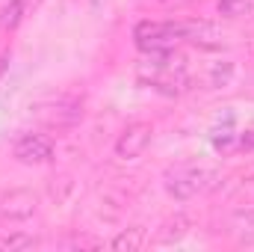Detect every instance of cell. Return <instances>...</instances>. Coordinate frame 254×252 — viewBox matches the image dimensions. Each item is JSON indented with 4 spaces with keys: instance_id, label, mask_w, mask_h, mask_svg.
I'll return each instance as SVG.
<instances>
[{
    "instance_id": "7",
    "label": "cell",
    "mask_w": 254,
    "mask_h": 252,
    "mask_svg": "<svg viewBox=\"0 0 254 252\" xmlns=\"http://www.w3.org/2000/svg\"><path fill=\"white\" fill-rule=\"evenodd\" d=\"M42 0H9L0 12V33H12L21 27V21L27 15H33V9L39 6Z\"/></svg>"
},
{
    "instance_id": "1",
    "label": "cell",
    "mask_w": 254,
    "mask_h": 252,
    "mask_svg": "<svg viewBox=\"0 0 254 252\" xmlns=\"http://www.w3.org/2000/svg\"><path fill=\"white\" fill-rule=\"evenodd\" d=\"M216 184H219V172L207 169V166H195V163H181L166 172V190L178 202H187L198 193H207Z\"/></svg>"
},
{
    "instance_id": "9",
    "label": "cell",
    "mask_w": 254,
    "mask_h": 252,
    "mask_svg": "<svg viewBox=\"0 0 254 252\" xmlns=\"http://www.w3.org/2000/svg\"><path fill=\"white\" fill-rule=\"evenodd\" d=\"M231 232H234L240 241H254V208L237 211V214L231 217Z\"/></svg>"
},
{
    "instance_id": "3",
    "label": "cell",
    "mask_w": 254,
    "mask_h": 252,
    "mask_svg": "<svg viewBox=\"0 0 254 252\" xmlns=\"http://www.w3.org/2000/svg\"><path fill=\"white\" fill-rule=\"evenodd\" d=\"M151 136H154V127L148 122H133L122 130V136L116 139V154L122 160H136L139 154H145V148L151 145Z\"/></svg>"
},
{
    "instance_id": "10",
    "label": "cell",
    "mask_w": 254,
    "mask_h": 252,
    "mask_svg": "<svg viewBox=\"0 0 254 252\" xmlns=\"http://www.w3.org/2000/svg\"><path fill=\"white\" fill-rule=\"evenodd\" d=\"M254 9V0H219V12L228 15V18H240V15H249Z\"/></svg>"
},
{
    "instance_id": "6",
    "label": "cell",
    "mask_w": 254,
    "mask_h": 252,
    "mask_svg": "<svg viewBox=\"0 0 254 252\" xmlns=\"http://www.w3.org/2000/svg\"><path fill=\"white\" fill-rule=\"evenodd\" d=\"M0 211L12 220H24V217H33L36 211V196L30 190H12L9 196H3L0 202Z\"/></svg>"
},
{
    "instance_id": "13",
    "label": "cell",
    "mask_w": 254,
    "mask_h": 252,
    "mask_svg": "<svg viewBox=\"0 0 254 252\" xmlns=\"http://www.w3.org/2000/svg\"><path fill=\"white\" fill-rule=\"evenodd\" d=\"M89 3H92V9H101V6H104L107 0H89Z\"/></svg>"
},
{
    "instance_id": "11",
    "label": "cell",
    "mask_w": 254,
    "mask_h": 252,
    "mask_svg": "<svg viewBox=\"0 0 254 252\" xmlns=\"http://www.w3.org/2000/svg\"><path fill=\"white\" fill-rule=\"evenodd\" d=\"M3 247H9V250H33V247H39V241L33 235H12V238H3Z\"/></svg>"
},
{
    "instance_id": "8",
    "label": "cell",
    "mask_w": 254,
    "mask_h": 252,
    "mask_svg": "<svg viewBox=\"0 0 254 252\" xmlns=\"http://www.w3.org/2000/svg\"><path fill=\"white\" fill-rule=\"evenodd\" d=\"M148 244V235H145V229H125L119 238H113V250H127V252H133V250H142Z\"/></svg>"
},
{
    "instance_id": "5",
    "label": "cell",
    "mask_w": 254,
    "mask_h": 252,
    "mask_svg": "<svg viewBox=\"0 0 254 252\" xmlns=\"http://www.w3.org/2000/svg\"><path fill=\"white\" fill-rule=\"evenodd\" d=\"M184 42H192L198 48H222L225 33L210 21H184Z\"/></svg>"
},
{
    "instance_id": "2",
    "label": "cell",
    "mask_w": 254,
    "mask_h": 252,
    "mask_svg": "<svg viewBox=\"0 0 254 252\" xmlns=\"http://www.w3.org/2000/svg\"><path fill=\"white\" fill-rule=\"evenodd\" d=\"M39 119L48 127H57V130L74 127L83 119V101L71 98V95H60V98H54V101L39 107Z\"/></svg>"
},
{
    "instance_id": "12",
    "label": "cell",
    "mask_w": 254,
    "mask_h": 252,
    "mask_svg": "<svg viewBox=\"0 0 254 252\" xmlns=\"http://www.w3.org/2000/svg\"><path fill=\"white\" fill-rule=\"evenodd\" d=\"M243 148H254V130H249V133L243 136Z\"/></svg>"
},
{
    "instance_id": "4",
    "label": "cell",
    "mask_w": 254,
    "mask_h": 252,
    "mask_svg": "<svg viewBox=\"0 0 254 252\" xmlns=\"http://www.w3.org/2000/svg\"><path fill=\"white\" fill-rule=\"evenodd\" d=\"M15 157L21 163H48L54 157V142L45 133H21L15 142Z\"/></svg>"
}]
</instances>
